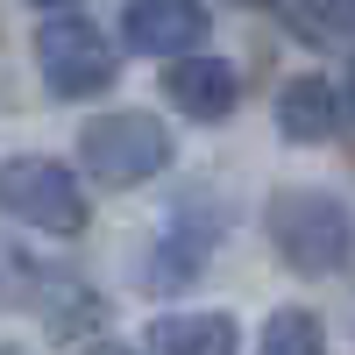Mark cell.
Returning a JSON list of instances; mask_svg holds the SVG:
<instances>
[{
  "label": "cell",
  "instance_id": "8992f818",
  "mask_svg": "<svg viewBox=\"0 0 355 355\" xmlns=\"http://www.w3.org/2000/svg\"><path fill=\"white\" fill-rule=\"evenodd\" d=\"M164 100L178 114H192V121H220V114H234V100H242V78H234L227 57H171L164 64Z\"/></svg>",
  "mask_w": 355,
  "mask_h": 355
},
{
  "label": "cell",
  "instance_id": "5bb4252c",
  "mask_svg": "<svg viewBox=\"0 0 355 355\" xmlns=\"http://www.w3.org/2000/svg\"><path fill=\"white\" fill-rule=\"evenodd\" d=\"M348 107H355V64H348Z\"/></svg>",
  "mask_w": 355,
  "mask_h": 355
},
{
  "label": "cell",
  "instance_id": "9c48e42d",
  "mask_svg": "<svg viewBox=\"0 0 355 355\" xmlns=\"http://www.w3.org/2000/svg\"><path fill=\"white\" fill-rule=\"evenodd\" d=\"M150 355H234L242 334H234V313H164L142 334Z\"/></svg>",
  "mask_w": 355,
  "mask_h": 355
},
{
  "label": "cell",
  "instance_id": "8fae6325",
  "mask_svg": "<svg viewBox=\"0 0 355 355\" xmlns=\"http://www.w3.org/2000/svg\"><path fill=\"white\" fill-rule=\"evenodd\" d=\"M306 36L355 43V0H306Z\"/></svg>",
  "mask_w": 355,
  "mask_h": 355
},
{
  "label": "cell",
  "instance_id": "3957f363",
  "mask_svg": "<svg viewBox=\"0 0 355 355\" xmlns=\"http://www.w3.org/2000/svg\"><path fill=\"white\" fill-rule=\"evenodd\" d=\"M36 71L57 100H93L114 85V43L100 21H85L71 8H57L43 28H36Z\"/></svg>",
  "mask_w": 355,
  "mask_h": 355
},
{
  "label": "cell",
  "instance_id": "ba28073f",
  "mask_svg": "<svg viewBox=\"0 0 355 355\" xmlns=\"http://www.w3.org/2000/svg\"><path fill=\"white\" fill-rule=\"evenodd\" d=\"M334 128H341V93H334V78H320V71L284 78V93H277V135L299 142V150H313V142H327Z\"/></svg>",
  "mask_w": 355,
  "mask_h": 355
},
{
  "label": "cell",
  "instance_id": "30bf717a",
  "mask_svg": "<svg viewBox=\"0 0 355 355\" xmlns=\"http://www.w3.org/2000/svg\"><path fill=\"white\" fill-rule=\"evenodd\" d=\"M256 355H327V334H320V320H313L306 306H284V313L263 320Z\"/></svg>",
  "mask_w": 355,
  "mask_h": 355
},
{
  "label": "cell",
  "instance_id": "52a82bcc",
  "mask_svg": "<svg viewBox=\"0 0 355 355\" xmlns=\"http://www.w3.org/2000/svg\"><path fill=\"white\" fill-rule=\"evenodd\" d=\"M214 234H220V220L206 214V206H185V214L164 227V249L150 256L142 284H150V291H185V284L206 270V256H214Z\"/></svg>",
  "mask_w": 355,
  "mask_h": 355
},
{
  "label": "cell",
  "instance_id": "4fadbf2b",
  "mask_svg": "<svg viewBox=\"0 0 355 355\" xmlns=\"http://www.w3.org/2000/svg\"><path fill=\"white\" fill-rule=\"evenodd\" d=\"M28 8H50V15H57V8H71V0H28Z\"/></svg>",
  "mask_w": 355,
  "mask_h": 355
},
{
  "label": "cell",
  "instance_id": "5b68a950",
  "mask_svg": "<svg viewBox=\"0 0 355 355\" xmlns=\"http://www.w3.org/2000/svg\"><path fill=\"white\" fill-rule=\"evenodd\" d=\"M121 36H128V50L171 64V57H192L206 36H214V15H206L199 0H128L121 8Z\"/></svg>",
  "mask_w": 355,
  "mask_h": 355
},
{
  "label": "cell",
  "instance_id": "7a4b0ae2",
  "mask_svg": "<svg viewBox=\"0 0 355 355\" xmlns=\"http://www.w3.org/2000/svg\"><path fill=\"white\" fill-rule=\"evenodd\" d=\"M78 164H85L93 185H114V192L150 185L157 171H171V128L157 114H142V107L100 114V121H85V135H78Z\"/></svg>",
  "mask_w": 355,
  "mask_h": 355
},
{
  "label": "cell",
  "instance_id": "277c9868",
  "mask_svg": "<svg viewBox=\"0 0 355 355\" xmlns=\"http://www.w3.org/2000/svg\"><path fill=\"white\" fill-rule=\"evenodd\" d=\"M0 214L71 242V234H85V192L57 157H8L0 164Z\"/></svg>",
  "mask_w": 355,
  "mask_h": 355
},
{
  "label": "cell",
  "instance_id": "6da1fadb",
  "mask_svg": "<svg viewBox=\"0 0 355 355\" xmlns=\"http://www.w3.org/2000/svg\"><path fill=\"white\" fill-rule=\"evenodd\" d=\"M263 227H270V249L284 270H299V277H334L348 249H355V220H348V206L334 192H320V185H284L270 199V214H263Z\"/></svg>",
  "mask_w": 355,
  "mask_h": 355
},
{
  "label": "cell",
  "instance_id": "7c38bea8",
  "mask_svg": "<svg viewBox=\"0 0 355 355\" xmlns=\"http://www.w3.org/2000/svg\"><path fill=\"white\" fill-rule=\"evenodd\" d=\"M93 355H135V348H121V341H107V348H93Z\"/></svg>",
  "mask_w": 355,
  "mask_h": 355
},
{
  "label": "cell",
  "instance_id": "9a60e30c",
  "mask_svg": "<svg viewBox=\"0 0 355 355\" xmlns=\"http://www.w3.org/2000/svg\"><path fill=\"white\" fill-rule=\"evenodd\" d=\"M0 355H15V348H0Z\"/></svg>",
  "mask_w": 355,
  "mask_h": 355
}]
</instances>
